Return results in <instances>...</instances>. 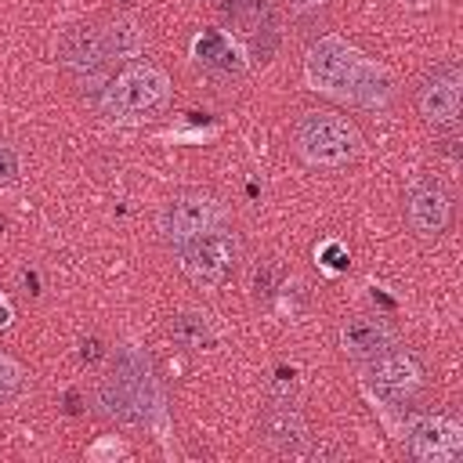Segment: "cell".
Masks as SVG:
<instances>
[{
  "instance_id": "obj_9",
  "label": "cell",
  "mask_w": 463,
  "mask_h": 463,
  "mask_svg": "<svg viewBox=\"0 0 463 463\" xmlns=\"http://www.w3.org/2000/svg\"><path fill=\"white\" fill-rule=\"evenodd\" d=\"M459 69L456 65H438L416 90V105L427 123L434 127H452L459 119Z\"/></svg>"
},
{
  "instance_id": "obj_5",
  "label": "cell",
  "mask_w": 463,
  "mask_h": 463,
  "mask_svg": "<svg viewBox=\"0 0 463 463\" xmlns=\"http://www.w3.org/2000/svg\"><path fill=\"white\" fill-rule=\"evenodd\" d=\"M177 257H181V271L195 282V286H221L232 268H235V257H239V246H235V235L232 232H221V228H210L188 242L177 246Z\"/></svg>"
},
{
  "instance_id": "obj_12",
  "label": "cell",
  "mask_w": 463,
  "mask_h": 463,
  "mask_svg": "<svg viewBox=\"0 0 463 463\" xmlns=\"http://www.w3.org/2000/svg\"><path fill=\"white\" fill-rule=\"evenodd\" d=\"M58 54L69 69H80V72H94L101 69L105 61V47H101V33L90 29V25H72L61 33L58 40Z\"/></svg>"
},
{
  "instance_id": "obj_20",
  "label": "cell",
  "mask_w": 463,
  "mask_h": 463,
  "mask_svg": "<svg viewBox=\"0 0 463 463\" xmlns=\"http://www.w3.org/2000/svg\"><path fill=\"white\" fill-rule=\"evenodd\" d=\"M322 257H329V260H326L329 268H347V257H344V250H340V246H326V253H322Z\"/></svg>"
},
{
  "instance_id": "obj_15",
  "label": "cell",
  "mask_w": 463,
  "mask_h": 463,
  "mask_svg": "<svg viewBox=\"0 0 463 463\" xmlns=\"http://www.w3.org/2000/svg\"><path fill=\"white\" fill-rule=\"evenodd\" d=\"M221 11H224V18L235 25V29H242V33H257V29H268L271 22H268V0H224L221 4Z\"/></svg>"
},
{
  "instance_id": "obj_3",
  "label": "cell",
  "mask_w": 463,
  "mask_h": 463,
  "mask_svg": "<svg viewBox=\"0 0 463 463\" xmlns=\"http://www.w3.org/2000/svg\"><path fill=\"white\" fill-rule=\"evenodd\" d=\"M297 152L315 166H340L362 152V137L354 123L336 112H304L293 130Z\"/></svg>"
},
{
  "instance_id": "obj_4",
  "label": "cell",
  "mask_w": 463,
  "mask_h": 463,
  "mask_svg": "<svg viewBox=\"0 0 463 463\" xmlns=\"http://www.w3.org/2000/svg\"><path fill=\"white\" fill-rule=\"evenodd\" d=\"M166 87L170 83H166L163 69H156L148 61H134L105 83L101 109L116 119H141L166 101Z\"/></svg>"
},
{
  "instance_id": "obj_11",
  "label": "cell",
  "mask_w": 463,
  "mask_h": 463,
  "mask_svg": "<svg viewBox=\"0 0 463 463\" xmlns=\"http://www.w3.org/2000/svg\"><path fill=\"white\" fill-rule=\"evenodd\" d=\"M449 192L441 188V181H420L409 195V224L416 235H441L449 224Z\"/></svg>"
},
{
  "instance_id": "obj_16",
  "label": "cell",
  "mask_w": 463,
  "mask_h": 463,
  "mask_svg": "<svg viewBox=\"0 0 463 463\" xmlns=\"http://www.w3.org/2000/svg\"><path fill=\"white\" fill-rule=\"evenodd\" d=\"M101 47H105V58H127V54H137L141 47V29L127 18L112 22L101 29Z\"/></svg>"
},
{
  "instance_id": "obj_22",
  "label": "cell",
  "mask_w": 463,
  "mask_h": 463,
  "mask_svg": "<svg viewBox=\"0 0 463 463\" xmlns=\"http://www.w3.org/2000/svg\"><path fill=\"white\" fill-rule=\"evenodd\" d=\"M11 322V307H7V300L0 297V326H7Z\"/></svg>"
},
{
  "instance_id": "obj_17",
  "label": "cell",
  "mask_w": 463,
  "mask_h": 463,
  "mask_svg": "<svg viewBox=\"0 0 463 463\" xmlns=\"http://www.w3.org/2000/svg\"><path fill=\"white\" fill-rule=\"evenodd\" d=\"M170 336L181 344V347H206L210 340H213V333H210V326H206V318L203 315H177L174 322H170Z\"/></svg>"
},
{
  "instance_id": "obj_8",
  "label": "cell",
  "mask_w": 463,
  "mask_h": 463,
  "mask_svg": "<svg viewBox=\"0 0 463 463\" xmlns=\"http://www.w3.org/2000/svg\"><path fill=\"white\" fill-rule=\"evenodd\" d=\"M365 383L383 398V402H405L420 391L423 373L416 365V358L402 354V351H383L373 358V365L365 369Z\"/></svg>"
},
{
  "instance_id": "obj_18",
  "label": "cell",
  "mask_w": 463,
  "mask_h": 463,
  "mask_svg": "<svg viewBox=\"0 0 463 463\" xmlns=\"http://www.w3.org/2000/svg\"><path fill=\"white\" fill-rule=\"evenodd\" d=\"M18 380H22L18 365H14L7 354H0V402H4V398H11V394L18 391Z\"/></svg>"
},
{
  "instance_id": "obj_10",
  "label": "cell",
  "mask_w": 463,
  "mask_h": 463,
  "mask_svg": "<svg viewBox=\"0 0 463 463\" xmlns=\"http://www.w3.org/2000/svg\"><path fill=\"white\" fill-rule=\"evenodd\" d=\"M340 347L351 358H376L394 347V326L380 315H354L340 329Z\"/></svg>"
},
{
  "instance_id": "obj_2",
  "label": "cell",
  "mask_w": 463,
  "mask_h": 463,
  "mask_svg": "<svg viewBox=\"0 0 463 463\" xmlns=\"http://www.w3.org/2000/svg\"><path fill=\"white\" fill-rule=\"evenodd\" d=\"M98 405L119 423H145L156 405V380L137 351H119L112 373L98 383Z\"/></svg>"
},
{
  "instance_id": "obj_7",
  "label": "cell",
  "mask_w": 463,
  "mask_h": 463,
  "mask_svg": "<svg viewBox=\"0 0 463 463\" xmlns=\"http://www.w3.org/2000/svg\"><path fill=\"white\" fill-rule=\"evenodd\" d=\"M405 449L420 463H452L463 452V430L449 416H412L405 423Z\"/></svg>"
},
{
  "instance_id": "obj_1",
  "label": "cell",
  "mask_w": 463,
  "mask_h": 463,
  "mask_svg": "<svg viewBox=\"0 0 463 463\" xmlns=\"http://www.w3.org/2000/svg\"><path fill=\"white\" fill-rule=\"evenodd\" d=\"M307 83L322 94L347 98L354 105H383L391 98V80L365 54H358L340 36H326L307 54Z\"/></svg>"
},
{
  "instance_id": "obj_21",
  "label": "cell",
  "mask_w": 463,
  "mask_h": 463,
  "mask_svg": "<svg viewBox=\"0 0 463 463\" xmlns=\"http://www.w3.org/2000/svg\"><path fill=\"white\" fill-rule=\"evenodd\" d=\"M326 0H289V7L297 11V14H307V11H318Z\"/></svg>"
},
{
  "instance_id": "obj_13",
  "label": "cell",
  "mask_w": 463,
  "mask_h": 463,
  "mask_svg": "<svg viewBox=\"0 0 463 463\" xmlns=\"http://www.w3.org/2000/svg\"><path fill=\"white\" fill-rule=\"evenodd\" d=\"M192 54H195L199 65H206L213 72H242V54L228 43L224 33H203V36H195Z\"/></svg>"
},
{
  "instance_id": "obj_14",
  "label": "cell",
  "mask_w": 463,
  "mask_h": 463,
  "mask_svg": "<svg viewBox=\"0 0 463 463\" xmlns=\"http://www.w3.org/2000/svg\"><path fill=\"white\" fill-rule=\"evenodd\" d=\"M264 434H268L271 445H279V449L289 452L304 438V423H300V416H297V409L289 402H279V405H271L264 412Z\"/></svg>"
},
{
  "instance_id": "obj_6",
  "label": "cell",
  "mask_w": 463,
  "mask_h": 463,
  "mask_svg": "<svg viewBox=\"0 0 463 463\" xmlns=\"http://www.w3.org/2000/svg\"><path fill=\"white\" fill-rule=\"evenodd\" d=\"M221 217H224V210H221V203H217L213 195L184 192V195H174V199L163 206V213H159V232H163L174 246H181V242H188V239H195V235H203V232H210V228H217Z\"/></svg>"
},
{
  "instance_id": "obj_19",
  "label": "cell",
  "mask_w": 463,
  "mask_h": 463,
  "mask_svg": "<svg viewBox=\"0 0 463 463\" xmlns=\"http://www.w3.org/2000/svg\"><path fill=\"white\" fill-rule=\"evenodd\" d=\"M18 181V152L11 145H0V184Z\"/></svg>"
}]
</instances>
